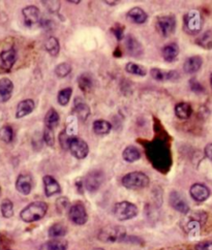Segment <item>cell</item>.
<instances>
[{"label":"cell","mask_w":212,"mask_h":250,"mask_svg":"<svg viewBox=\"0 0 212 250\" xmlns=\"http://www.w3.org/2000/svg\"><path fill=\"white\" fill-rule=\"evenodd\" d=\"M48 205L45 202H33L25 207L21 213L20 217L25 222L39 221L47 214Z\"/></svg>","instance_id":"1"},{"label":"cell","mask_w":212,"mask_h":250,"mask_svg":"<svg viewBox=\"0 0 212 250\" xmlns=\"http://www.w3.org/2000/svg\"><path fill=\"white\" fill-rule=\"evenodd\" d=\"M127 237V229L122 226H107L103 228L98 235V238L105 243H115L125 241Z\"/></svg>","instance_id":"2"},{"label":"cell","mask_w":212,"mask_h":250,"mask_svg":"<svg viewBox=\"0 0 212 250\" xmlns=\"http://www.w3.org/2000/svg\"><path fill=\"white\" fill-rule=\"evenodd\" d=\"M122 185L127 189H143L149 185V177L142 172H131L123 176Z\"/></svg>","instance_id":"3"},{"label":"cell","mask_w":212,"mask_h":250,"mask_svg":"<svg viewBox=\"0 0 212 250\" xmlns=\"http://www.w3.org/2000/svg\"><path fill=\"white\" fill-rule=\"evenodd\" d=\"M113 214L120 221H126L135 218L138 215V208L135 204L127 201L119 202L115 204Z\"/></svg>","instance_id":"4"},{"label":"cell","mask_w":212,"mask_h":250,"mask_svg":"<svg viewBox=\"0 0 212 250\" xmlns=\"http://www.w3.org/2000/svg\"><path fill=\"white\" fill-rule=\"evenodd\" d=\"M203 27V19L199 11L192 10L184 16V28L191 34H197Z\"/></svg>","instance_id":"5"},{"label":"cell","mask_w":212,"mask_h":250,"mask_svg":"<svg viewBox=\"0 0 212 250\" xmlns=\"http://www.w3.org/2000/svg\"><path fill=\"white\" fill-rule=\"evenodd\" d=\"M155 28L162 37L167 38L171 35L176 28V19L172 15L158 17L155 22Z\"/></svg>","instance_id":"6"},{"label":"cell","mask_w":212,"mask_h":250,"mask_svg":"<svg viewBox=\"0 0 212 250\" xmlns=\"http://www.w3.org/2000/svg\"><path fill=\"white\" fill-rule=\"evenodd\" d=\"M68 217L77 226H83L88 220L87 211L84 205L80 202L74 204L68 210Z\"/></svg>","instance_id":"7"},{"label":"cell","mask_w":212,"mask_h":250,"mask_svg":"<svg viewBox=\"0 0 212 250\" xmlns=\"http://www.w3.org/2000/svg\"><path fill=\"white\" fill-rule=\"evenodd\" d=\"M104 181L105 174L100 169H94V171L88 173V175L85 177V188L90 192H95L101 188Z\"/></svg>","instance_id":"8"},{"label":"cell","mask_w":212,"mask_h":250,"mask_svg":"<svg viewBox=\"0 0 212 250\" xmlns=\"http://www.w3.org/2000/svg\"><path fill=\"white\" fill-rule=\"evenodd\" d=\"M22 14L24 17L25 25L27 26V27L33 28L41 25L42 18H41V12L39 10V7L34 5L26 6L22 10Z\"/></svg>","instance_id":"9"},{"label":"cell","mask_w":212,"mask_h":250,"mask_svg":"<svg viewBox=\"0 0 212 250\" xmlns=\"http://www.w3.org/2000/svg\"><path fill=\"white\" fill-rule=\"evenodd\" d=\"M69 150L72 154L78 159H84L89 153V147L87 143L78 137H75L69 144Z\"/></svg>","instance_id":"10"},{"label":"cell","mask_w":212,"mask_h":250,"mask_svg":"<svg viewBox=\"0 0 212 250\" xmlns=\"http://www.w3.org/2000/svg\"><path fill=\"white\" fill-rule=\"evenodd\" d=\"M169 202L171 207L176 211H178L182 214H188L190 212V206L179 192L172 191L169 196Z\"/></svg>","instance_id":"11"},{"label":"cell","mask_w":212,"mask_h":250,"mask_svg":"<svg viewBox=\"0 0 212 250\" xmlns=\"http://www.w3.org/2000/svg\"><path fill=\"white\" fill-rule=\"evenodd\" d=\"M190 193L191 198L199 203L205 202L210 196L209 188L206 185L202 183H195L193 185H191Z\"/></svg>","instance_id":"12"},{"label":"cell","mask_w":212,"mask_h":250,"mask_svg":"<svg viewBox=\"0 0 212 250\" xmlns=\"http://www.w3.org/2000/svg\"><path fill=\"white\" fill-rule=\"evenodd\" d=\"M16 188L23 195H28L32 189V178L28 174H21L17 178Z\"/></svg>","instance_id":"13"},{"label":"cell","mask_w":212,"mask_h":250,"mask_svg":"<svg viewBox=\"0 0 212 250\" xmlns=\"http://www.w3.org/2000/svg\"><path fill=\"white\" fill-rule=\"evenodd\" d=\"M73 111L77 115V117L82 121H86L91 113L89 105H88L80 97H77L75 100Z\"/></svg>","instance_id":"14"},{"label":"cell","mask_w":212,"mask_h":250,"mask_svg":"<svg viewBox=\"0 0 212 250\" xmlns=\"http://www.w3.org/2000/svg\"><path fill=\"white\" fill-rule=\"evenodd\" d=\"M17 60V52L14 48H10L0 54V62H1V67L6 71H10L14 66Z\"/></svg>","instance_id":"15"},{"label":"cell","mask_w":212,"mask_h":250,"mask_svg":"<svg viewBox=\"0 0 212 250\" xmlns=\"http://www.w3.org/2000/svg\"><path fill=\"white\" fill-rule=\"evenodd\" d=\"M126 46L127 50L128 52V54L132 57H140L143 55V47L141 42L132 35H127V38L126 40Z\"/></svg>","instance_id":"16"},{"label":"cell","mask_w":212,"mask_h":250,"mask_svg":"<svg viewBox=\"0 0 212 250\" xmlns=\"http://www.w3.org/2000/svg\"><path fill=\"white\" fill-rule=\"evenodd\" d=\"M42 182L43 187H45V193L48 198L49 196H53L61 192V187L54 177L46 175L42 178Z\"/></svg>","instance_id":"17"},{"label":"cell","mask_w":212,"mask_h":250,"mask_svg":"<svg viewBox=\"0 0 212 250\" xmlns=\"http://www.w3.org/2000/svg\"><path fill=\"white\" fill-rule=\"evenodd\" d=\"M150 75L156 80V81H169V80L177 79L179 77L178 73L176 70H164L161 68H151Z\"/></svg>","instance_id":"18"},{"label":"cell","mask_w":212,"mask_h":250,"mask_svg":"<svg viewBox=\"0 0 212 250\" xmlns=\"http://www.w3.org/2000/svg\"><path fill=\"white\" fill-rule=\"evenodd\" d=\"M127 17L129 21L136 24H144L148 19L147 13L143 10V8L138 7V6L132 7L131 10H129Z\"/></svg>","instance_id":"19"},{"label":"cell","mask_w":212,"mask_h":250,"mask_svg":"<svg viewBox=\"0 0 212 250\" xmlns=\"http://www.w3.org/2000/svg\"><path fill=\"white\" fill-rule=\"evenodd\" d=\"M203 64V59L201 56H192L188 58L184 62L183 70L187 74H195L200 70Z\"/></svg>","instance_id":"20"},{"label":"cell","mask_w":212,"mask_h":250,"mask_svg":"<svg viewBox=\"0 0 212 250\" xmlns=\"http://www.w3.org/2000/svg\"><path fill=\"white\" fill-rule=\"evenodd\" d=\"M14 90V84L10 79L2 78L0 79V97L2 102H7L10 100Z\"/></svg>","instance_id":"21"},{"label":"cell","mask_w":212,"mask_h":250,"mask_svg":"<svg viewBox=\"0 0 212 250\" xmlns=\"http://www.w3.org/2000/svg\"><path fill=\"white\" fill-rule=\"evenodd\" d=\"M35 104L32 100H24L22 102L19 103L17 106V112H16V117L19 118H23L25 116L29 115L30 113L33 112L34 110Z\"/></svg>","instance_id":"22"},{"label":"cell","mask_w":212,"mask_h":250,"mask_svg":"<svg viewBox=\"0 0 212 250\" xmlns=\"http://www.w3.org/2000/svg\"><path fill=\"white\" fill-rule=\"evenodd\" d=\"M192 113L191 105L189 103H178L175 105V115L180 120L189 119Z\"/></svg>","instance_id":"23"},{"label":"cell","mask_w":212,"mask_h":250,"mask_svg":"<svg viewBox=\"0 0 212 250\" xmlns=\"http://www.w3.org/2000/svg\"><path fill=\"white\" fill-rule=\"evenodd\" d=\"M163 57L165 61L172 62L177 58L179 54V47L177 43H169L163 48Z\"/></svg>","instance_id":"24"},{"label":"cell","mask_w":212,"mask_h":250,"mask_svg":"<svg viewBox=\"0 0 212 250\" xmlns=\"http://www.w3.org/2000/svg\"><path fill=\"white\" fill-rule=\"evenodd\" d=\"M122 157L127 163H135L141 158V152L136 146L130 145L123 150Z\"/></svg>","instance_id":"25"},{"label":"cell","mask_w":212,"mask_h":250,"mask_svg":"<svg viewBox=\"0 0 212 250\" xmlns=\"http://www.w3.org/2000/svg\"><path fill=\"white\" fill-rule=\"evenodd\" d=\"M92 128L96 135L105 136V135H108V133L111 131L112 125L110 122L101 119V120H96L93 122Z\"/></svg>","instance_id":"26"},{"label":"cell","mask_w":212,"mask_h":250,"mask_svg":"<svg viewBox=\"0 0 212 250\" xmlns=\"http://www.w3.org/2000/svg\"><path fill=\"white\" fill-rule=\"evenodd\" d=\"M78 85L83 92H90L93 86V80L89 74H82L78 78Z\"/></svg>","instance_id":"27"},{"label":"cell","mask_w":212,"mask_h":250,"mask_svg":"<svg viewBox=\"0 0 212 250\" xmlns=\"http://www.w3.org/2000/svg\"><path fill=\"white\" fill-rule=\"evenodd\" d=\"M48 234H49V237L53 239H58L67 234V228L64 225V223H60V222L54 223V225L49 229Z\"/></svg>","instance_id":"28"},{"label":"cell","mask_w":212,"mask_h":250,"mask_svg":"<svg viewBox=\"0 0 212 250\" xmlns=\"http://www.w3.org/2000/svg\"><path fill=\"white\" fill-rule=\"evenodd\" d=\"M45 49L51 56L53 57L58 56L59 51H60L59 41L54 37H50L45 42Z\"/></svg>","instance_id":"29"},{"label":"cell","mask_w":212,"mask_h":250,"mask_svg":"<svg viewBox=\"0 0 212 250\" xmlns=\"http://www.w3.org/2000/svg\"><path fill=\"white\" fill-rule=\"evenodd\" d=\"M60 120V116L59 114L54 110V109H50L46 116H45V124H46V127L49 128H54L55 126H57L58 123Z\"/></svg>","instance_id":"30"},{"label":"cell","mask_w":212,"mask_h":250,"mask_svg":"<svg viewBox=\"0 0 212 250\" xmlns=\"http://www.w3.org/2000/svg\"><path fill=\"white\" fill-rule=\"evenodd\" d=\"M201 218H191L190 221L185 225V230L188 231L189 235H193V236H198L200 233V229L202 221L200 220Z\"/></svg>","instance_id":"31"},{"label":"cell","mask_w":212,"mask_h":250,"mask_svg":"<svg viewBox=\"0 0 212 250\" xmlns=\"http://www.w3.org/2000/svg\"><path fill=\"white\" fill-rule=\"evenodd\" d=\"M75 137H76V136H74L72 132H69V130H68L67 128H65L64 130L61 131V132L59 133V137H58L59 144H60L61 148H63L64 150L69 149L70 142H72V140H73Z\"/></svg>","instance_id":"32"},{"label":"cell","mask_w":212,"mask_h":250,"mask_svg":"<svg viewBox=\"0 0 212 250\" xmlns=\"http://www.w3.org/2000/svg\"><path fill=\"white\" fill-rule=\"evenodd\" d=\"M126 70L128 74L135 75V76H140V77H144L147 75V69L137 63H134V62H128L126 66Z\"/></svg>","instance_id":"33"},{"label":"cell","mask_w":212,"mask_h":250,"mask_svg":"<svg viewBox=\"0 0 212 250\" xmlns=\"http://www.w3.org/2000/svg\"><path fill=\"white\" fill-rule=\"evenodd\" d=\"M47 250H66L68 247L67 241L60 239H53L46 243Z\"/></svg>","instance_id":"34"},{"label":"cell","mask_w":212,"mask_h":250,"mask_svg":"<svg viewBox=\"0 0 212 250\" xmlns=\"http://www.w3.org/2000/svg\"><path fill=\"white\" fill-rule=\"evenodd\" d=\"M196 42L204 49H212V31L208 30L197 39Z\"/></svg>","instance_id":"35"},{"label":"cell","mask_w":212,"mask_h":250,"mask_svg":"<svg viewBox=\"0 0 212 250\" xmlns=\"http://www.w3.org/2000/svg\"><path fill=\"white\" fill-rule=\"evenodd\" d=\"M72 65H70L68 62H63V63H60V64H58L56 67H55V69H54V73H55V75L58 77V78H60V79H63V78H65V77H67L70 73H72Z\"/></svg>","instance_id":"36"},{"label":"cell","mask_w":212,"mask_h":250,"mask_svg":"<svg viewBox=\"0 0 212 250\" xmlns=\"http://www.w3.org/2000/svg\"><path fill=\"white\" fill-rule=\"evenodd\" d=\"M0 210H1L3 217L11 218L14 215V205L12 201L8 199L3 200L1 202V205H0Z\"/></svg>","instance_id":"37"},{"label":"cell","mask_w":212,"mask_h":250,"mask_svg":"<svg viewBox=\"0 0 212 250\" xmlns=\"http://www.w3.org/2000/svg\"><path fill=\"white\" fill-rule=\"evenodd\" d=\"M73 94V89L72 88H64L63 90H60L58 92L57 95V100L60 105H66L69 101H70V97H72Z\"/></svg>","instance_id":"38"},{"label":"cell","mask_w":212,"mask_h":250,"mask_svg":"<svg viewBox=\"0 0 212 250\" xmlns=\"http://www.w3.org/2000/svg\"><path fill=\"white\" fill-rule=\"evenodd\" d=\"M14 138V130L10 125H5V126L0 128V140H2L5 143H11Z\"/></svg>","instance_id":"39"},{"label":"cell","mask_w":212,"mask_h":250,"mask_svg":"<svg viewBox=\"0 0 212 250\" xmlns=\"http://www.w3.org/2000/svg\"><path fill=\"white\" fill-rule=\"evenodd\" d=\"M43 140H45L46 144L50 147L55 145V135L54 131H53V128L45 127V130H43Z\"/></svg>","instance_id":"40"},{"label":"cell","mask_w":212,"mask_h":250,"mask_svg":"<svg viewBox=\"0 0 212 250\" xmlns=\"http://www.w3.org/2000/svg\"><path fill=\"white\" fill-rule=\"evenodd\" d=\"M56 208L57 210L63 213L64 212L65 210H67L69 207V201L66 199V198H59L57 201H56ZM69 210V209H68Z\"/></svg>","instance_id":"41"},{"label":"cell","mask_w":212,"mask_h":250,"mask_svg":"<svg viewBox=\"0 0 212 250\" xmlns=\"http://www.w3.org/2000/svg\"><path fill=\"white\" fill-rule=\"evenodd\" d=\"M190 86H191V90L193 91V92H196V93H202V92H204V87H203L197 80L195 79V78H192L191 81H190Z\"/></svg>","instance_id":"42"},{"label":"cell","mask_w":212,"mask_h":250,"mask_svg":"<svg viewBox=\"0 0 212 250\" xmlns=\"http://www.w3.org/2000/svg\"><path fill=\"white\" fill-rule=\"evenodd\" d=\"M45 3V6L50 13H58L60 8V3L58 1H42Z\"/></svg>","instance_id":"43"},{"label":"cell","mask_w":212,"mask_h":250,"mask_svg":"<svg viewBox=\"0 0 212 250\" xmlns=\"http://www.w3.org/2000/svg\"><path fill=\"white\" fill-rule=\"evenodd\" d=\"M123 31H125V26H122L120 24H116L115 27L112 28V32L114 33L115 37L117 38L118 41H121L123 38Z\"/></svg>","instance_id":"44"},{"label":"cell","mask_w":212,"mask_h":250,"mask_svg":"<svg viewBox=\"0 0 212 250\" xmlns=\"http://www.w3.org/2000/svg\"><path fill=\"white\" fill-rule=\"evenodd\" d=\"M196 250H212V240L202 241L196 245Z\"/></svg>","instance_id":"45"},{"label":"cell","mask_w":212,"mask_h":250,"mask_svg":"<svg viewBox=\"0 0 212 250\" xmlns=\"http://www.w3.org/2000/svg\"><path fill=\"white\" fill-rule=\"evenodd\" d=\"M204 152H205V155L207 156V158H209L212 162V143L206 145V147L204 149Z\"/></svg>","instance_id":"46"},{"label":"cell","mask_w":212,"mask_h":250,"mask_svg":"<svg viewBox=\"0 0 212 250\" xmlns=\"http://www.w3.org/2000/svg\"><path fill=\"white\" fill-rule=\"evenodd\" d=\"M105 3H107V4H110V5H116L117 4V1H105Z\"/></svg>","instance_id":"47"},{"label":"cell","mask_w":212,"mask_h":250,"mask_svg":"<svg viewBox=\"0 0 212 250\" xmlns=\"http://www.w3.org/2000/svg\"><path fill=\"white\" fill-rule=\"evenodd\" d=\"M68 2H69V3H76V4H79V3H80V1H72V0H69Z\"/></svg>","instance_id":"48"},{"label":"cell","mask_w":212,"mask_h":250,"mask_svg":"<svg viewBox=\"0 0 212 250\" xmlns=\"http://www.w3.org/2000/svg\"><path fill=\"white\" fill-rule=\"evenodd\" d=\"M173 250H189L187 248H177V249H173Z\"/></svg>","instance_id":"49"},{"label":"cell","mask_w":212,"mask_h":250,"mask_svg":"<svg viewBox=\"0 0 212 250\" xmlns=\"http://www.w3.org/2000/svg\"><path fill=\"white\" fill-rule=\"evenodd\" d=\"M210 85H211V87H212V73H211V75H210Z\"/></svg>","instance_id":"50"},{"label":"cell","mask_w":212,"mask_h":250,"mask_svg":"<svg viewBox=\"0 0 212 250\" xmlns=\"http://www.w3.org/2000/svg\"><path fill=\"white\" fill-rule=\"evenodd\" d=\"M92 250H105V249H103V248H94Z\"/></svg>","instance_id":"51"}]
</instances>
